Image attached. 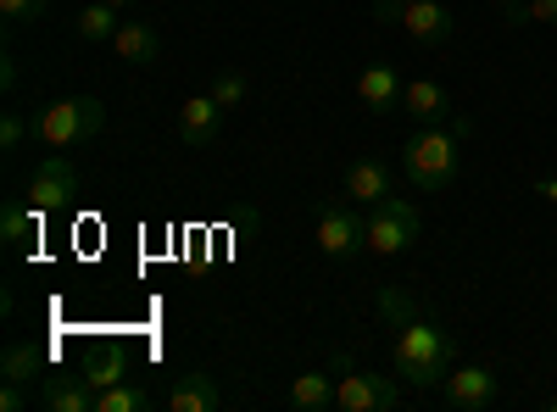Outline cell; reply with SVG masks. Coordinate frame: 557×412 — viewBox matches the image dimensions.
Listing matches in <instances>:
<instances>
[{"label":"cell","mask_w":557,"mask_h":412,"mask_svg":"<svg viewBox=\"0 0 557 412\" xmlns=\"http://www.w3.org/2000/svg\"><path fill=\"white\" fill-rule=\"evenodd\" d=\"M380 317L391 324V369L401 385L412 390H441V379L457 369V346L451 335L435 324V317H424L401 290H380Z\"/></svg>","instance_id":"obj_1"},{"label":"cell","mask_w":557,"mask_h":412,"mask_svg":"<svg viewBox=\"0 0 557 412\" xmlns=\"http://www.w3.org/2000/svg\"><path fill=\"white\" fill-rule=\"evenodd\" d=\"M462 140H469V123H435L418 128L412 140L401 146V173L418 196H446L457 185L462 167Z\"/></svg>","instance_id":"obj_2"},{"label":"cell","mask_w":557,"mask_h":412,"mask_svg":"<svg viewBox=\"0 0 557 412\" xmlns=\"http://www.w3.org/2000/svg\"><path fill=\"white\" fill-rule=\"evenodd\" d=\"M101 128H107V107L96 96H67V101H51L34 117V140L45 151H78L84 140H96Z\"/></svg>","instance_id":"obj_3"},{"label":"cell","mask_w":557,"mask_h":412,"mask_svg":"<svg viewBox=\"0 0 557 412\" xmlns=\"http://www.w3.org/2000/svg\"><path fill=\"white\" fill-rule=\"evenodd\" d=\"M335 374H341V385H335L341 412H391V407H401L396 374H368L351 357H335Z\"/></svg>","instance_id":"obj_4"},{"label":"cell","mask_w":557,"mask_h":412,"mask_svg":"<svg viewBox=\"0 0 557 412\" xmlns=\"http://www.w3.org/2000/svg\"><path fill=\"white\" fill-rule=\"evenodd\" d=\"M418 228H424L418 207H407V201L385 196V201L368 207V251H374V257H401V251H412Z\"/></svg>","instance_id":"obj_5"},{"label":"cell","mask_w":557,"mask_h":412,"mask_svg":"<svg viewBox=\"0 0 557 412\" xmlns=\"http://www.w3.org/2000/svg\"><path fill=\"white\" fill-rule=\"evenodd\" d=\"M318 251L335 262L362 257L368 251V217L351 212V201H323L318 207Z\"/></svg>","instance_id":"obj_6"},{"label":"cell","mask_w":557,"mask_h":412,"mask_svg":"<svg viewBox=\"0 0 557 412\" xmlns=\"http://www.w3.org/2000/svg\"><path fill=\"white\" fill-rule=\"evenodd\" d=\"M73 196H78V167H73V157H67V151H45L39 167H34V178H28V207L45 217V212L73 207Z\"/></svg>","instance_id":"obj_7"},{"label":"cell","mask_w":557,"mask_h":412,"mask_svg":"<svg viewBox=\"0 0 557 412\" xmlns=\"http://www.w3.org/2000/svg\"><path fill=\"white\" fill-rule=\"evenodd\" d=\"M435 401L451 407V412H485V407L502 401V379H496L491 369H480V362H474V369H451V374L441 379Z\"/></svg>","instance_id":"obj_8"},{"label":"cell","mask_w":557,"mask_h":412,"mask_svg":"<svg viewBox=\"0 0 557 412\" xmlns=\"http://www.w3.org/2000/svg\"><path fill=\"white\" fill-rule=\"evenodd\" d=\"M39 407L45 412H96V385H89V379H78V374H45L39 385Z\"/></svg>","instance_id":"obj_9"},{"label":"cell","mask_w":557,"mask_h":412,"mask_svg":"<svg viewBox=\"0 0 557 412\" xmlns=\"http://www.w3.org/2000/svg\"><path fill=\"white\" fill-rule=\"evenodd\" d=\"M218 134H223V107L212 96H190V101L178 107V140L190 146V151H207Z\"/></svg>","instance_id":"obj_10"},{"label":"cell","mask_w":557,"mask_h":412,"mask_svg":"<svg viewBox=\"0 0 557 412\" xmlns=\"http://www.w3.org/2000/svg\"><path fill=\"white\" fill-rule=\"evenodd\" d=\"M401 112L418 123V128H435V123H451V96L435 84V78H412L401 89Z\"/></svg>","instance_id":"obj_11"},{"label":"cell","mask_w":557,"mask_h":412,"mask_svg":"<svg viewBox=\"0 0 557 412\" xmlns=\"http://www.w3.org/2000/svg\"><path fill=\"white\" fill-rule=\"evenodd\" d=\"M385 196H391V167H385L380 157H357V162L346 167V201L374 207V201H385Z\"/></svg>","instance_id":"obj_12"},{"label":"cell","mask_w":557,"mask_h":412,"mask_svg":"<svg viewBox=\"0 0 557 412\" xmlns=\"http://www.w3.org/2000/svg\"><path fill=\"white\" fill-rule=\"evenodd\" d=\"M401 78H396V67H362L357 73V101L374 112V117H385V112H396L401 107Z\"/></svg>","instance_id":"obj_13"},{"label":"cell","mask_w":557,"mask_h":412,"mask_svg":"<svg viewBox=\"0 0 557 412\" xmlns=\"http://www.w3.org/2000/svg\"><path fill=\"white\" fill-rule=\"evenodd\" d=\"M401 28L418 45H446L451 39V12L441 7V0H412V7H401Z\"/></svg>","instance_id":"obj_14"},{"label":"cell","mask_w":557,"mask_h":412,"mask_svg":"<svg viewBox=\"0 0 557 412\" xmlns=\"http://www.w3.org/2000/svg\"><path fill=\"white\" fill-rule=\"evenodd\" d=\"M112 51H117V62H128V67H151V62L162 57V34H157L151 23H117Z\"/></svg>","instance_id":"obj_15"},{"label":"cell","mask_w":557,"mask_h":412,"mask_svg":"<svg viewBox=\"0 0 557 412\" xmlns=\"http://www.w3.org/2000/svg\"><path fill=\"white\" fill-rule=\"evenodd\" d=\"M45 374H51V351H45V346H28V340H17V346H7V357H0V379L39 385Z\"/></svg>","instance_id":"obj_16"},{"label":"cell","mask_w":557,"mask_h":412,"mask_svg":"<svg viewBox=\"0 0 557 412\" xmlns=\"http://www.w3.org/2000/svg\"><path fill=\"white\" fill-rule=\"evenodd\" d=\"M223 396H218V385H212V374H178V385L162 396V407L168 412H212Z\"/></svg>","instance_id":"obj_17"},{"label":"cell","mask_w":557,"mask_h":412,"mask_svg":"<svg viewBox=\"0 0 557 412\" xmlns=\"http://www.w3.org/2000/svg\"><path fill=\"white\" fill-rule=\"evenodd\" d=\"M34 228H39V212H34L28 201H7V212H0V240H7V251H12V257H23V251H28Z\"/></svg>","instance_id":"obj_18"},{"label":"cell","mask_w":557,"mask_h":412,"mask_svg":"<svg viewBox=\"0 0 557 412\" xmlns=\"http://www.w3.org/2000/svg\"><path fill=\"white\" fill-rule=\"evenodd\" d=\"M73 28H78V39H84V45H101V39L112 45V34H117V7H112V0H89V7L78 12V23H73Z\"/></svg>","instance_id":"obj_19"},{"label":"cell","mask_w":557,"mask_h":412,"mask_svg":"<svg viewBox=\"0 0 557 412\" xmlns=\"http://www.w3.org/2000/svg\"><path fill=\"white\" fill-rule=\"evenodd\" d=\"M290 407L296 412H330L335 407V379L330 374H301L290 385Z\"/></svg>","instance_id":"obj_20"},{"label":"cell","mask_w":557,"mask_h":412,"mask_svg":"<svg viewBox=\"0 0 557 412\" xmlns=\"http://www.w3.org/2000/svg\"><path fill=\"white\" fill-rule=\"evenodd\" d=\"M151 407H157V396L151 390H134V385H107L96 396V412H151Z\"/></svg>","instance_id":"obj_21"},{"label":"cell","mask_w":557,"mask_h":412,"mask_svg":"<svg viewBox=\"0 0 557 412\" xmlns=\"http://www.w3.org/2000/svg\"><path fill=\"white\" fill-rule=\"evenodd\" d=\"M23 140H28V117L17 112V107H7V117H0V151H23Z\"/></svg>","instance_id":"obj_22"},{"label":"cell","mask_w":557,"mask_h":412,"mask_svg":"<svg viewBox=\"0 0 557 412\" xmlns=\"http://www.w3.org/2000/svg\"><path fill=\"white\" fill-rule=\"evenodd\" d=\"M212 101H218L223 112H235V107L246 101V78H240V73H218V84H212Z\"/></svg>","instance_id":"obj_23"},{"label":"cell","mask_w":557,"mask_h":412,"mask_svg":"<svg viewBox=\"0 0 557 412\" xmlns=\"http://www.w3.org/2000/svg\"><path fill=\"white\" fill-rule=\"evenodd\" d=\"M51 12V0H0V17L7 23H39Z\"/></svg>","instance_id":"obj_24"},{"label":"cell","mask_w":557,"mask_h":412,"mask_svg":"<svg viewBox=\"0 0 557 412\" xmlns=\"http://www.w3.org/2000/svg\"><path fill=\"white\" fill-rule=\"evenodd\" d=\"M123 374H128V362H123V357L112 351V357H101V362H96V369H89L84 379L96 385V390H107V385H123Z\"/></svg>","instance_id":"obj_25"},{"label":"cell","mask_w":557,"mask_h":412,"mask_svg":"<svg viewBox=\"0 0 557 412\" xmlns=\"http://www.w3.org/2000/svg\"><path fill=\"white\" fill-rule=\"evenodd\" d=\"M530 23H557V0H524Z\"/></svg>","instance_id":"obj_26"},{"label":"cell","mask_w":557,"mask_h":412,"mask_svg":"<svg viewBox=\"0 0 557 412\" xmlns=\"http://www.w3.org/2000/svg\"><path fill=\"white\" fill-rule=\"evenodd\" d=\"M0 84H7V96H12V89H17V62H12V57L0 62Z\"/></svg>","instance_id":"obj_27"},{"label":"cell","mask_w":557,"mask_h":412,"mask_svg":"<svg viewBox=\"0 0 557 412\" xmlns=\"http://www.w3.org/2000/svg\"><path fill=\"white\" fill-rule=\"evenodd\" d=\"M535 196H546V201L557 207V178H535Z\"/></svg>","instance_id":"obj_28"},{"label":"cell","mask_w":557,"mask_h":412,"mask_svg":"<svg viewBox=\"0 0 557 412\" xmlns=\"http://www.w3.org/2000/svg\"><path fill=\"white\" fill-rule=\"evenodd\" d=\"M491 7H502V12H513V7H524V0H491Z\"/></svg>","instance_id":"obj_29"},{"label":"cell","mask_w":557,"mask_h":412,"mask_svg":"<svg viewBox=\"0 0 557 412\" xmlns=\"http://www.w3.org/2000/svg\"><path fill=\"white\" fill-rule=\"evenodd\" d=\"M112 7H117V12H123V7H134V0H112Z\"/></svg>","instance_id":"obj_30"},{"label":"cell","mask_w":557,"mask_h":412,"mask_svg":"<svg viewBox=\"0 0 557 412\" xmlns=\"http://www.w3.org/2000/svg\"><path fill=\"white\" fill-rule=\"evenodd\" d=\"M546 407H552V412H557V396H552V401H546Z\"/></svg>","instance_id":"obj_31"},{"label":"cell","mask_w":557,"mask_h":412,"mask_svg":"<svg viewBox=\"0 0 557 412\" xmlns=\"http://www.w3.org/2000/svg\"><path fill=\"white\" fill-rule=\"evenodd\" d=\"M396 7H412V0H396Z\"/></svg>","instance_id":"obj_32"}]
</instances>
